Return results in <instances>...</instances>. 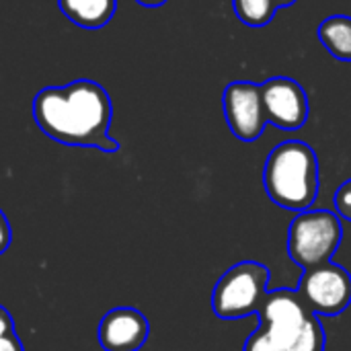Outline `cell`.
Instances as JSON below:
<instances>
[{
	"label": "cell",
	"instance_id": "cell-1",
	"mask_svg": "<svg viewBox=\"0 0 351 351\" xmlns=\"http://www.w3.org/2000/svg\"><path fill=\"white\" fill-rule=\"evenodd\" d=\"M111 99L95 80H74L64 86H45L33 99L37 128L58 144L117 152L119 142L109 136Z\"/></svg>",
	"mask_w": 351,
	"mask_h": 351
},
{
	"label": "cell",
	"instance_id": "cell-2",
	"mask_svg": "<svg viewBox=\"0 0 351 351\" xmlns=\"http://www.w3.org/2000/svg\"><path fill=\"white\" fill-rule=\"evenodd\" d=\"M263 187L274 204L292 212H306L315 206L321 177L315 150L302 140L278 144L263 167Z\"/></svg>",
	"mask_w": 351,
	"mask_h": 351
},
{
	"label": "cell",
	"instance_id": "cell-3",
	"mask_svg": "<svg viewBox=\"0 0 351 351\" xmlns=\"http://www.w3.org/2000/svg\"><path fill=\"white\" fill-rule=\"evenodd\" d=\"M343 241L341 218L331 210L298 212L288 230V255L302 267L311 269L329 263Z\"/></svg>",
	"mask_w": 351,
	"mask_h": 351
},
{
	"label": "cell",
	"instance_id": "cell-4",
	"mask_svg": "<svg viewBox=\"0 0 351 351\" xmlns=\"http://www.w3.org/2000/svg\"><path fill=\"white\" fill-rule=\"evenodd\" d=\"M269 269L259 261H241L226 269L212 292V311L222 321L259 313L269 286Z\"/></svg>",
	"mask_w": 351,
	"mask_h": 351
},
{
	"label": "cell",
	"instance_id": "cell-5",
	"mask_svg": "<svg viewBox=\"0 0 351 351\" xmlns=\"http://www.w3.org/2000/svg\"><path fill=\"white\" fill-rule=\"evenodd\" d=\"M296 292L313 315H341L351 304V274L331 261L304 269Z\"/></svg>",
	"mask_w": 351,
	"mask_h": 351
},
{
	"label": "cell",
	"instance_id": "cell-6",
	"mask_svg": "<svg viewBox=\"0 0 351 351\" xmlns=\"http://www.w3.org/2000/svg\"><path fill=\"white\" fill-rule=\"evenodd\" d=\"M257 315L261 319L259 331L280 351L290 350L306 321L313 317L296 290L267 292Z\"/></svg>",
	"mask_w": 351,
	"mask_h": 351
},
{
	"label": "cell",
	"instance_id": "cell-7",
	"mask_svg": "<svg viewBox=\"0 0 351 351\" xmlns=\"http://www.w3.org/2000/svg\"><path fill=\"white\" fill-rule=\"evenodd\" d=\"M222 107L232 136H237L243 142H255L261 138L267 125V117L259 84L247 80L230 82L224 88Z\"/></svg>",
	"mask_w": 351,
	"mask_h": 351
},
{
	"label": "cell",
	"instance_id": "cell-8",
	"mask_svg": "<svg viewBox=\"0 0 351 351\" xmlns=\"http://www.w3.org/2000/svg\"><path fill=\"white\" fill-rule=\"evenodd\" d=\"M259 86L267 123L284 132H296L306 125L311 109L302 84L290 76H274Z\"/></svg>",
	"mask_w": 351,
	"mask_h": 351
},
{
	"label": "cell",
	"instance_id": "cell-9",
	"mask_svg": "<svg viewBox=\"0 0 351 351\" xmlns=\"http://www.w3.org/2000/svg\"><path fill=\"white\" fill-rule=\"evenodd\" d=\"M150 335L148 319L130 306L109 311L99 323V346L105 351H140Z\"/></svg>",
	"mask_w": 351,
	"mask_h": 351
},
{
	"label": "cell",
	"instance_id": "cell-10",
	"mask_svg": "<svg viewBox=\"0 0 351 351\" xmlns=\"http://www.w3.org/2000/svg\"><path fill=\"white\" fill-rule=\"evenodd\" d=\"M58 6L74 25L82 29H101L113 19L117 0H58Z\"/></svg>",
	"mask_w": 351,
	"mask_h": 351
},
{
	"label": "cell",
	"instance_id": "cell-11",
	"mask_svg": "<svg viewBox=\"0 0 351 351\" xmlns=\"http://www.w3.org/2000/svg\"><path fill=\"white\" fill-rule=\"evenodd\" d=\"M317 35L333 58L351 62V16L335 14L325 19L319 25Z\"/></svg>",
	"mask_w": 351,
	"mask_h": 351
},
{
	"label": "cell",
	"instance_id": "cell-12",
	"mask_svg": "<svg viewBox=\"0 0 351 351\" xmlns=\"http://www.w3.org/2000/svg\"><path fill=\"white\" fill-rule=\"evenodd\" d=\"M232 8L237 19L249 27H265L278 12L274 0H232Z\"/></svg>",
	"mask_w": 351,
	"mask_h": 351
},
{
	"label": "cell",
	"instance_id": "cell-13",
	"mask_svg": "<svg viewBox=\"0 0 351 351\" xmlns=\"http://www.w3.org/2000/svg\"><path fill=\"white\" fill-rule=\"evenodd\" d=\"M325 341H327L325 329H323L321 321L317 319V315H313L288 351H323Z\"/></svg>",
	"mask_w": 351,
	"mask_h": 351
},
{
	"label": "cell",
	"instance_id": "cell-14",
	"mask_svg": "<svg viewBox=\"0 0 351 351\" xmlns=\"http://www.w3.org/2000/svg\"><path fill=\"white\" fill-rule=\"evenodd\" d=\"M333 202H335V214H337L339 218L351 222V179L343 181V183L337 187Z\"/></svg>",
	"mask_w": 351,
	"mask_h": 351
},
{
	"label": "cell",
	"instance_id": "cell-15",
	"mask_svg": "<svg viewBox=\"0 0 351 351\" xmlns=\"http://www.w3.org/2000/svg\"><path fill=\"white\" fill-rule=\"evenodd\" d=\"M243 351H280L259 329L245 341V348Z\"/></svg>",
	"mask_w": 351,
	"mask_h": 351
},
{
	"label": "cell",
	"instance_id": "cell-16",
	"mask_svg": "<svg viewBox=\"0 0 351 351\" xmlns=\"http://www.w3.org/2000/svg\"><path fill=\"white\" fill-rule=\"evenodd\" d=\"M10 241H12V230H10V224H8L4 212L0 210V255L6 253V249L10 247Z\"/></svg>",
	"mask_w": 351,
	"mask_h": 351
},
{
	"label": "cell",
	"instance_id": "cell-17",
	"mask_svg": "<svg viewBox=\"0 0 351 351\" xmlns=\"http://www.w3.org/2000/svg\"><path fill=\"white\" fill-rule=\"evenodd\" d=\"M10 333H16L14 321H12L10 313L0 304V337H2V335H10Z\"/></svg>",
	"mask_w": 351,
	"mask_h": 351
},
{
	"label": "cell",
	"instance_id": "cell-18",
	"mask_svg": "<svg viewBox=\"0 0 351 351\" xmlns=\"http://www.w3.org/2000/svg\"><path fill=\"white\" fill-rule=\"evenodd\" d=\"M0 351H25V350H23V343H21V339L16 337V333H10V335H2V337H0Z\"/></svg>",
	"mask_w": 351,
	"mask_h": 351
},
{
	"label": "cell",
	"instance_id": "cell-19",
	"mask_svg": "<svg viewBox=\"0 0 351 351\" xmlns=\"http://www.w3.org/2000/svg\"><path fill=\"white\" fill-rule=\"evenodd\" d=\"M138 4H142V6H146V8H156V6H162V4H167L169 0H136Z\"/></svg>",
	"mask_w": 351,
	"mask_h": 351
},
{
	"label": "cell",
	"instance_id": "cell-20",
	"mask_svg": "<svg viewBox=\"0 0 351 351\" xmlns=\"http://www.w3.org/2000/svg\"><path fill=\"white\" fill-rule=\"evenodd\" d=\"M276 4H278V8H284V6H292L296 0H274Z\"/></svg>",
	"mask_w": 351,
	"mask_h": 351
}]
</instances>
